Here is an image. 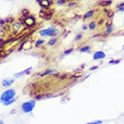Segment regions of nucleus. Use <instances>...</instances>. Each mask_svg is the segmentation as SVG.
<instances>
[{"label": "nucleus", "instance_id": "1", "mask_svg": "<svg viewBox=\"0 0 124 124\" xmlns=\"http://www.w3.org/2000/svg\"><path fill=\"white\" fill-rule=\"evenodd\" d=\"M15 95H16V92H15L14 90L9 89L3 93L1 97H0V99L3 102L7 101L9 100L13 99V97L15 96Z\"/></svg>", "mask_w": 124, "mask_h": 124}, {"label": "nucleus", "instance_id": "28", "mask_svg": "<svg viewBox=\"0 0 124 124\" xmlns=\"http://www.w3.org/2000/svg\"><path fill=\"white\" fill-rule=\"evenodd\" d=\"M97 66H94V67H92V68H90V70H94V69H96Z\"/></svg>", "mask_w": 124, "mask_h": 124}, {"label": "nucleus", "instance_id": "18", "mask_svg": "<svg viewBox=\"0 0 124 124\" xmlns=\"http://www.w3.org/2000/svg\"><path fill=\"white\" fill-rule=\"evenodd\" d=\"M113 27H112V25L108 27V28H107V31H106L105 32L106 34H110V33H111L112 31H113Z\"/></svg>", "mask_w": 124, "mask_h": 124}, {"label": "nucleus", "instance_id": "11", "mask_svg": "<svg viewBox=\"0 0 124 124\" xmlns=\"http://www.w3.org/2000/svg\"><path fill=\"white\" fill-rule=\"evenodd\" d=\"M90 49V48L89 46H85L81 49L80 51L81 52H88V51H89Z\"/></svg>", "mask_w": 124, "mask_h": 124}, {"label": "nucleus", "instance_id": "5", "mask_svg": "<svg viewBox=\"0 0 124 124\" xmlns=\"http://www.w3.org/2000/svg\"><path fill=\"white\" fill-rule=\"evenodd\" d=\"M105 54L103 51H97L93 55V58L94 60H97V59H104L105 57Z\"/></svg>", "mask_w": 124, "mask_h": 124}, {"label": "nucleus", "instance_id": "14", "mask_svg": "<svg viewBox=\"0 0 124 124\" xmlns=\"http://www.w3.org/2000/svg\"><path fill=\"white\" fill-rule=\"evenodd\" d=\"M57 42V39L56 38H52L48 42V45L49 46H53L54 44Z\"/></svg>", "mask_w": 124, "mask_h": 124}, {"label": "nucleus", "instance_id": "3", "mask_svg": "<svg viewBox=\"0 0 124 124\" xmlns=\"http://www.w3.org/2000/svg\"><path fill=\"white\" fill-rule=\"evenodd\" d=\"M39 33L42 37H53L57 35V31L53 27H50L46 29L42 30Z\"/></svg>", "mask_w": 124, "mask_h": 124}, {"label": "nucleus", "instance_id": "29", "mask_svg": "<svg viewBox=\"0 0 124 124\" xmlns=\"http://www.w3.org/2000/svg\"><path fill=\"white\" fill-rule=\"evenodd\" d=\"M83 29H87V27H86V26H85V25H84V26H83Z\"/></svg>", "mask_w": 124, "mask_h": 124}, {"label": "nucleus", "instance_id": "13", "mask_svg": "<svg viewBox=\"0 0 124 124\" xmlns=\"http://www.w3.org/2000/svg\"><path fill=\"white\" fill-rule=\"evenodd\" d=\"M20 26H21V24L19 23H15L13 25V27H14V30H15V31H18L20 29Z\"/></svg>", "mask_w": 124, "mask_h": 124}, {"label": "nucleus", "instance_id": "10", "mask_svg": "<svg viewBox=\"0 0 124 124\" xmlns=\"http://www.w3.org/2000/svg\"><path fill=\"white\" fill-rule=\"evenodd\" d=\"M94 11L93 10L90 11H88L85 14V16H84V19H87L90 18V17H92V16L94 15Z\"/></svg>", "mask_w": 124, "mask_h": 124}, {"label": "nucleus", "instance_id": "22", "mask_svg": "<svg viewBox=\"0 0 124 124\" xmlns=\"http://www.w3.org/2000/svg\"><path fill=\"white\" fill-rule=\"evenodd\" d=\"M82 75H83V73H81V72H79V73H76V74L74 75V77H76V78H77V77L78 78V77H81Z\"/></svg>", "mask_w": 124, "mask_h": 124}, {"label": "nucleus", "instance_id": "2", "mask_svg": "<svg viewBox=\"0 0 124 124\" xmlns=\"http://www.w3.org/2000/svg\"><path fill=\"white\" fill-rule=\"evenodd\" d=\"M35 107V101H33V100H31V101L25 102V103H23L22 106L23 112L26 113L31 112V111L33 110V108H34Z\"/></svg>", "mask_w": 124, "mask_h": 124}, {"label": "nucleus", "instance_id": "25", "mask_svg": "<svg viewBox=\"0 0 124 124\" xmlns=\"http://www.w3.org/2000/svg\"><path fill=\"white\" fill-rule=\"evenodd\" d=\"M82 38V35H81V34H79L76 36L75 37V40H79V39H81Z\"/></svg>", "mask_w": 124, "mask_h": 124}, {"label": "nucleus", "instance_id": "24", "mask_svg": "<svg viewBox=\"0 0 124 124\" xmlns=\"http://www.w3.org/2000/svg\"><path fill=\"white\" fill-rule=\"evenodd\" d=\"M73 51V49H68V50H66L65 51V54H69L71 52H72Z\"/></svg>", "mask_w": 124, "mask_h": 124}, {"label": "nucleus", "instance_id": "27", "mask_svg": "<svg viewBox=\"0 0 124 124\" xmlns=\"http://www.w3.org/2000/svg\"><path fill=\"white\" fill-rule=\"evenodd\" d=\"M74 5H75V3H70L69 4V6L70 7H71V6H74Z\"/></svg>", "mask_w": 124, "mask_h": 124}, {"label": "nucleus", "instance_id": "7", "mask_svg": "<svg viewBox=\"0 0 124 124\" xmlns=\"http://www.w3.org/2000/svg\"><path fill=\"white\" fill-rule=\"evenodd\" d=\"M14 83V79H5L2 81V85L3 86L7 87V86H9L11 85Z\"/></svg>", "mask_w": 124, "mask_h": 124}, {"label": "nucleus", "instance_id": "23", "mask_svg": "<svg viewBox=\"0 0 124 124\" xmlns=\"http://www.w3.org/2000/svg\"><path fill=\"white\" fill-rule=\"evenodd\" d=\"M66 3V0H58L57 4L59 5H63Z\"/></svg>", "mask_w": 124, "mask_h": 124}, {"label": "nucleus", "instance_id": "15", "mask_svg": "<svg viewBox=\"0 0 124 124\" xmlns=\"http://www.w3.org/2000/svg\"><path fill=\"white\" fill-rule=\"evenodd\" d=\"M114 15V11H111V10H110V11H108V12H107V17L108 18H112L113 16Z\"/></svg>", "mask_w": 124, "mask_h": 124}, {"label": "nucleus", "instance_id": "8", "mask_svg": "<svg viewBox=\"0 0 124 124\" xmlns=\"http://www.w3.org/2000/svg\"><path fill=\"white\" fill-rule=\"evenodd\" d=\"M31 69H32V68L30 67V68H27V69H26L25 70H24V71H22V72H20V73H18V74H14V77H16V78H18V77H21V76H22L23 75H25V74L29 73L30 70H31Z\"/></svg>", "mask_w": 124, "mask_h": 124}, {"label": "nucleus", "instance_id": "16", "mask_svg": "<svg viewBox=\"0 0 124 124\" xmlns=\"http://www.w3.org/2000/svg\"><path fill=\"white\" fill-rule=\"evenodd\" d=\"M88 27L90 28V29H94L96 27V23H95L94 22H92L91 23H90L89 25H88Z\"/></svg>", "mask_w": 124, "mask_h": 124}, {"label": "nucleus", "instance_id": "19", "mask_svg": "<svg viewBox=\"0 0 124 124\" xmlns=\"http://www.w3.org/2000/svg\"><path fill=\"white\" fill-rule=\"evenodd\" d=\"M103 123L102 121H100V120H97V121H95L94 122H90V123H88L86 124H101Z\"/></svg>", "mask_w": 124, "mask_h": 124}, {"label": "nucleus", "instance_id": "31", "mask_svg": "<svg viewBox=\"0 0 124 124\" xmlns=\"http://www.w3.org/2000/svg\"><path fill=\"white\" fill-rule=\"evenodd\" d=\"M37 1H39V2H40V1L41 0H37Z\"/></svg>", "mask_w": 124, "mask_h": 124}, {"label": "nucleus", "instance_id": "21", "mask_svg": "<svg viewBox=\"0 0 124 124\" xmlns=\"http://www.w3.org/2000/svg\"><path fill=\"white\" fill-rule=\"evenodd\" d=\"M44 40H38V41L36 42V45H37V46H40V45H41V44H42L43 43H44Z\"/></svg>", "mask_w": 124, "mask_h": 124}, {"label": "nucleus", "instance_id": "26", "mask_svg": "<svg viewBox=\"0 0 124 124\" xmlns=\"http://www.w3.org/2000/svg\"><path fill=\"white\" fill-rule=\"evenodd\" d=\"M112 25V21H109V22H108L107 23V24H106V26L108 27H109V26H111Z\"/></svg>", "mask_w": 124, "mask_h": 124}, {"label": "nucleus", "instance_id": "17", "mask_svg": "<svg viewBox=\"0 0 124 124\" xmlns=\"http://www.w3.org/2000/svg\"><path fill=\"white\" fill-rule=\"evenodd\" d=\"M22 12V14L23 16H25V17H27L28 15L29 14V11L27 9H23Z\"/></svg>", "mask_w": 124, "mask_h": 124}, {"label": "nucleus", "instance_id": "32", "mask_svg": "<svg viewBox=\"0 0 124 124\" xmlns=\"http://www.w3.org/2000/svg\"><path fill=\"white\" fill-rule=\"evenodd\" d=\"M52 1H57V0H52Z\"/></svg>", "mask_w": 124, "mask_h": 124}, {"label": "nucleus", "instance_id": "20", "mask_svg": "<svg viewBox=\"0 0 124 124\" xmlns=\"http://www.w3.org/2000/svg\"><path fill=\"white\" fill-rule=\"evenodd\" d=\"M53 71V70H47L46 71H45L44 74H42V75H48V74H49L50 73H52Z\"/></svg>", "mask_w": 124, "mask_h": 124}, {"label": "nucleus", "instance_id": "4", "mask_svg": "<svg viewBox=\"0 0 124 124\" xmlns=\"http://www.w3.org/2000/svg\"><path fill=\"white\" fill-rule=\"evenodd\" d=\"M35 23V20L32 16H29L26 17L25 19V24L28 27L32 26Z\"/></svg>", "mask_w": 124, "mask_h": 124}, {"label": "nucleus", "instance_id": "9", "mask_svg": "<svg viewBox=\"0 0 124 124\" xmlns=\"http://www.w3.org/2000/svg\"><path fill=\"white\" fill-rule=\"evenodd\" d=\"M51 3L49 0H41L40 1V5L42 7H44V8H47L50 6Z\"/></svg>", "mask_w": 124, "mask_h": 124}, {"label": "nucleus", "instance_id": "30", "mask_svg": "<svg viewBox=\"0 0 124 124\" xmlns=\"http://www.w3.org/2000/svg\"><path fill=\"white\" fill-rule=\"evenodd\" d=\"M0 124H4V123H3L2 120H0Z\"/></svg>", "mask_w": 124, "mask_h": 124}, {"label": "nucleus", "instance_id": "12", "mask_svg": "<svg viewBox=\"0 0 124 124\" xmlns=\"http://www.w3.org/2000/svg\"><path fill=\"white\" fill-rule=\"evenodd\" d=\"M14 101H15V99H11V100H9V101L3 102V104H4L5 105H11V104L13 103Z\"/></svg>", "mask_w": 124, "mask_h": 124}, {"label": "nucleus", "instance_id": "6", "mask_svg": "<svg viewBox=\"0 0 124 124\" xmlns=\"http://www.w3.org/2000/svg\"><path fill=\"white\" fill-rule=\"evenodd\" d=\"M112 4L111 0H100L97 2V5L101 7H108Z\"/></svg>", "mask_w": 124, "mask_h": 124}]
</instances>
